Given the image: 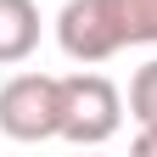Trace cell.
Instances as JSON below:
<instances>
[{
	"instance_id": "cell-1",
	"label": "cell",
	"mask_w": 157,
	"mask_h": 157,
	"mask_svg": "<svg viewBox=\"0 0 157 157\" xmlns=\"http://www.w3.org/2000/svg\"><path fill=\"white\" fill-rule=\"evenodd\" d=\"M56 45L84 67L124 45H157V0H67L56 17Z\"/></svg>"
},
{
	"instance_id": "cell-2",
	"label": "cell",
	"mask_w": 157,
	"mask_h": 157,
	"mask_svg": "<svg viewBox=\"0 0 157 157\" xmlns=\"http://www.w3.org/2000/svg\"><path fill=\"white\" fill-rule=\"evenodd\" d=\"M0 135L6 140H56L62 135V78L51 73H17L0 84Z\"/></svg>"
},
{
	"instance_id": "cell-3",
	"label": "cell",
	"mask_w": 157,
	"mask_h": 157,
	"mask_svg": "<svg viewBox=\"0 0 157 157\" xmlns=\"http://www.w3.org/2000/svg\"><path fill=\"white\" fill-rule=\"evenodd\" d=\"M124 124V95L101 73H67L62 78V140L73 146H101Z\"/></svg>"
},
{
	"instance_id": "cell-4",
	"label": "cell",
	"mask_w": 157,
	"mask_h": 157,
	"mask_svg": "<svg viewBox=\"0 0 157 157\" xmlns=\"http://www.w3.org/2000/svg\"><path fill=\"white\" fill-rule=\"evenodd\" d=\"M39 45V6L34 0H0V67L28 62Z\"/></svg>"
},
{
	"instance_id": "cell-5",
	"label": "cell",
	"mask_w": 157,
	"mask_h": 157,
	"mask_svg": "<svg viewBox=\"0 0 157 157\" xmlns=\"http://www.w3.org/2000/svg\"><path fill=\"white\" fill-rule=\"evenodd\" d=\"M129 112H135V124H157V56L146 67H135L129 78Z\"/></svg>"
},
{
	"instance_id": "cell-6",
	"label": "cell",
	"mask_w": 157,
	"mask_h": 157,
	"mask_svg": "<svg viewBox=\"0 0 157 157\" xmlns=\"http://www.w3.org/2000/svg\"><path fill=\"white\" fill-rule=\"evenodd\" d=\"M135 151H140V157H157V124H140V135H135Z\"/></svg>"
}]
</instances>
